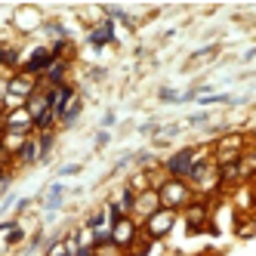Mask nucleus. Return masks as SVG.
<instances>
[{
    "label": "nucleus",
    "instance_id": "f257e3e1",
    "mask_svg": "<svg viewBox=\"0 0 256 256\" xmlns=\"http://www.w3.org/2000/svg\"><path fill=\"white\" fill-rule=\"evenodd\" d=\"M244 154H247V136L241 130H228L213 142V164L219 170L228 167V164L244 160Z\"/></svg>",
    "mask_w": 256,
    "mask_h": 256
},
{
    "label": "nucleus",
    "instance_id": "f03ea898",
    "mask_svg": "<svg viewBox=\"0 0 256 256\" xmlns=\"http://www.w3.org/2000/svg\"><path fill=\"white\" fill-rule=\"evenodd\" d=\"M158 198H160V207H164V210L182 213L198 194L192 192V186H188L186 179H167V182H164V186L158 188Z\"/></svg>",
    "mask_w": 256,
    "mask_h": 256
},
{
    "label": "nucleus",
    "instance_id": "7ed1b4c3",
    "mask_svg": "<svg viewBox=\"0 0 256 256\" xmlns=\"http://www.w3.org/2000/svg\"><path fill=\"white\" fill-rule=\"evenodd\" d=\"M176 222H179V213L160 207L154 216H148V219H145V222H139V226H142V234L152 238V241L158 244V241H164V238H167V234L176 228Z\"/></svg>",
    "mask_w": 256,
    "mask_h": 256
},
{
    "label": "nucleus",
    "instance_id": "20e7f679",
    "mask_svg": "<svg viewBox=\"0 0 256 256\" xmlns=\"http://www.w3.org/2000/svg\"><path fill=\"white\" fill-rule=\"evenodd\" d=\"M0 133H19V136H34V118L28 108H16V112L0 114Z\"/></svg>",
    "mask_w": 256,
    "mask_h": 256
},
{
    "label": "nucleus",
    "instance_id": "39448f33",
    "mask_svg": "<svg viewBox=\"0 0 256 256\" xmlns=\"http://www.w3.org/2000/svg\"><path fill=\"white\" fill-rule=\"evenodd\" d=\"M108 234H112V244H118L120 250L130 253V250H133V244L139 241V234H142V226L136 222L133 216H126V219H120L118 226L108 228Z\"/></svg>",
    "mask_w": 256,
    "mask_h": 256
},
{
    "label": "nucleus",
    "instance_id": "423d86ee",
    "mask_svg": "<svg viewBox=\"0 0 256 256\" xmlns=\"http://www.w3.org/2000/svg\"><path fill=\"white\" fill-rule=\"evenodd\" d=\"M52 62H56V59H52V50L50 46H34L31 52H28V56H25V62H22V74H28V78H44L46 74V71H50V65Z\"/></svg>",
    "mask_w": 256,
    "mask_h": 256
},
{
    "label": "nucleus",
    "instance_id": "0eeeda50",
    "mask_svg": "<svg viewBox=\"0 0 256 256\" xmlns=\"http://www.w3.org/2000/svg\"><path fill=\"white\" fill-rule=\"evenodd\" d=\"M210 210H213V200L210 198H194L192 204L179 213V219H186V222L192 226V232H200L210 222Z\"/></svg>",
    "mask_w": 256,
    "mask_h": 256
},
{
    "label": "nucleus",
    "instance_id": "6e6552de",
    "mask_svg": "<svg viewBox=\"0 0 256 256\" xmlns=\"http://www.w3.org/2000/svg\"><path fill=\"white\" fill-rule=\"evenodd\" d=\"M86 40H90V46H96V50H102V46H108V44H114V40H118V22H112V19L96 22L93 28L86 31Z\"/></svg>",
    "mask_w": 256,
    "mask_h": 256
},
{
    "label": "nucleus",
    "instance_id": "1a4fd4ad",
    "mask_svg": "<svg viewBox=\"0 0 256 256\" xmlns=\"http://www.w3.org/2000/svg\"><path fill=\"white\" fill-rule=\"evenodd\" d=\"M38 86H40L38 78H28V74H22V71H16V74L6 78V96H16V99L28 102V96H31Z\"/></svg>",
    "mask_w": 256,
    "mask_h": 256
},
{
    "label": "nucleus",
    "instance_id": "9d476101",
    "mask_svg": "<svg viewBox=\"0 0 256 256\" xmlns=\"http://www.w3.org/2000/svg\"><path fill=\"white\" fill-rule=\"evenodd\" d=\"M158 210H160V198H158V192H154V188L136 194V207H133V219H136V222H145V219L154 216Z\"/></svg>",
    "mask_w": 256,
    "mask_h": 256
},
{
    "label": "nucleus",
    "instance_id": "9b49d317",
    "mask_svg": "<svg viewBox=\"0 0 256 256\" xmlns=\"http://www.w3.org/2000/svg\"><path fill=\"white\" fill-rule=\"evenodd\" d=\"M46 93H50V108H52V114L59 118V114L65 112V105H68L71 99L78 96V90L71 86V84H62V86H52V90H46Z\"/></svg>",
    "mask_w": 256,
    "mask_h": 256
},
{
    "label": "nucleus",
    "instance_id": "f8f14e48",
    "mask_svg": "<svg viewBox=\"0 0 256 256\" xmlns=\"http://www.w3.org/2000/svg\"><path fill=\"white\" fill-rule=\"evenodd\" d=\"M22 62H25V52L16 46V44H0V68L4 71H19L22 68Z\"/></svg>",
    "mask_w": 256,
    "mask_h": 256
},
{
    "label": "nucleus",
    "instance_id": "ddd939ff",
    "mask_svg": "<svg viewBox=\"0 0 256 256\" xmlns=\"http://www.w3.org/2000/svg\"><path fill=\"white\" fill-rule=\"evenodd\" d=\"M40 158H38V142H34V136H28L25 139V145L19 152H16V158H12V167H34Z\"/></svg>",
    "mask_w": 256,
    "mask_h": 256
},
{
    "label": "nucleus",
    "instance_id": "4468645a",
    "mask_svg": "<svg viewBox=\"0 0 256 256\" xmlns=\"http://www.w3.org/2000/svg\"><path fill=\"white\" fill-rule=\"evenodd\" d=\"M25 108H28V114H31L34 120H38V118H40L44 112H50V93H46L44 86H38V90H34V93L28 96Z\"/></svg>",
    "mask_w": 256,
    "mask_h": 256
},
{
    "label": "nucleus",
    "instance_id": "2eb2a0df",
    "mask_svg": "<svg viewBox=\"0 0 256 256\" xmlns=\"http://www.w3.org/2000/svg\"><path fill=\"white\" fill-rule=\"evenodd\" d=\"M80 112H84V99H80V93H78L74 99L65 105V112L59 114V126H62V130H65V126H74V120L80 118Z\"/></svg>",
    "mask_w": 256,
    "mask_h": 256
},
{
    "label": "nucleus",
    "instance_id": "dca6fc26",
    "mask_svg": "<svg viewBox=\"0 0 256 256\" xmlns=\"http://www.w3.org/2000/svg\"><path fill=\"white\" fill-rule=\"evenodd\" d=\"M34 142H38V164H46L52 158V148H56V133H34Z\"/></svg>",
    "mask_w": 256,
    "mask_h": 256
},
{
    "label": "nucleus",
    "instance_id": "f3484780",
    "mask_svg": "<svg viewBox=\"0 0 256 256\" xmlns=\"http://www.w3.org/2000/svg\"><path fill=\"white\" fill-rule=\"evenodd\" d=\"M28 136H19V133H0V148H4L6 158H16V152L25 145Z\"/></svg>",
    "mask_w": 256,
    "mask_h": 256
},
{
    "label": "nucleus",
    "instance_id": "a211bd4d",
    "mask_svg": "<svg viewBox=\"0 0 256 256\" xmlns=\"http://www.w3.org/2000/svg\"><path fill=\"white\" fill-rule=\"evenodd\" d=\"M84 226L90 228V232H108V213H105V207H99V210H93L86 219H84Z\"/></svg>",
    "mask_w": 256,
    "mask_h": 256
},
{
    "label": "nucleus",
    "instance_id": "6ab92c4d",
    "mask_svg": "<svg viewBox=\"0 0 256 256\" xmlns=\"http://www.w3.org/2000/svg\"><path fill=\"white\" fill-rule=\"evenodd\" d=\"M114 204L120 207V213L124 216H133V207H136V192H130V188H120L118 194H114Z\"/></svg>",
    "mask_w": 256,
    "mask_h": 256
},
{
    "label": "nucleus",
    "instance_id": "aec40b11",
    "mask_svg": "<svg viewBox=\"0 0 256 256\" xmlns=\"http://www.w3.org/2000/svg\"><path fill=\"white\" fill-rule=\"evenodd\" d=\"M44 31H46V38H52V44H59V40H71V31L62 25V22H44Z\"/></svg>",
    "mask_w": 256,
    "mask_h": 256
},
{
    "label": "nucleus",
    "instance_id": "412c9836",
    "mask_svg": "<svg viewBox=\"0 0 256 256\" xmlns=\"http://www.w3.org/2000/svg\"><path fill=\"white\" fill-rule=\"evenodd\" d=\"M124 186L130 188V192H136V194H142V192H148V188H152V186H148V173H145V170H136L130 179L124 182Z\"/></svg>",
    "mask_w": 256,
    "mask_h": 256
},
{
    "label": "nucleus",
    "instance_id": "4be33fe9",
    "mask_svg": "<svg viewBox=\"0 0 256 256\" xmlns=\"http://www.w3.org/2000/svg\"><path fill=\"white\" fill-rule=\"evenodd\" d=\"M62 198H65V188L59 186V182H56V186H50V192H46V210L56 213L62 207Z\"/></svg>",
    "mask_w": 256,
    "mask_h": 256
},
{
    "label": "nucleus",
    "instance_id": "5701e85b",
    "mask_svg": "<svg viewBox=\"0 0 256 256\" xmlns=\"http://www.w3.org/2000/svg\"><path fill=\"white\" fill-rule=\"evenodd\" d=\"M71 234H74V241H78V247H93L96 244V232H90L84 222L74 228V232H71Z\"/></svg>",
    "mask_w": 256,
    "mask_h": 256
},
{
    "label": "nucleus",
    "instance_id": "b1692460",
    "mask_svg": "<svg viewBox=\"0 0 256 256\" xmlns=\"http://www.w3.org/2000/svg\"><path fill=\"white\" fill-rule=\"evenodd\" d=\"M152 247H154V241H152V238H145V234H139V241L133 244L130 256H148V253H152Z\"/></svg>",
    "mask_w": 256,
    "mask_h": 256
},
{
    "label": "nucleus",
    "instance_id": "393cba45",
    "mask_svg": "<svg viewBox=\"0 0 256 256\" xmlns=\"http://www.w3.org/2000/svg\"><path fill=\"white\" fill-rule=\"evenodd\" d=\"M219 102H222V105L226 102H234V96H228V93H210V96H200L198 99V105H204V108L207 105H219Z\"/></svg>",
    "mask_w": 256,
    "mask_h": 256
},
{
    "label": "nucleus",
    "instance_id": "a878e982",
    "mask_svg": "<svg viewBox=\"0 0 256 256\" xmlns=\"http://www.w3.org/2000/svg\"><path fill=\"white\" fill-rule=\"evenodd\" d=\"M93 250H96V256H130L126 250H120V247H118V244H112V241L102 244V247H93Z\"/></svg>",
    "mask_w": 256,
    "mask_h": 256
},
{
    "label": "nucleus",
    "instance_id": "bb28decb",
    "mask_svg": "<svg viewBox=\"0 0 256 256\" xmlns=\"http://www.w3.org/2000/svg\"><path fill=\"white\" fill-rule=\"evenodd\" d=\"M22 241H25V228L16 226V228L6 232V241H4V244H6V247H16V244H22Z\"/></svg>",
    "mask_w": 256,
    "mask_h": 256
},
{
    "label": "nucleus",
    "instance_id": "cd10ccee",
    "mask_svg": "<svg viewBox=\"0 0 256 256\" xmlns=\"http://www.w3.org/2000/svg\"><path fill=\"white\" fill-rule=\"evenodd\" d=\"M158 96H160V102H179L182 99V93H176V90H170V86L158 90Z\"/></svg>",
    "mask_w": 256,
    "mask_h": 256
},
{
    "label": "nucleus",
    "instance_id": "c85d7f7f",
    "mask_svg": "<svg viewBox=\"0 0 256 256\" xmlns=\"http://www.w3.org/2000/svg\"><path fill=\"white\" fill-rule=\"evenodd\" d=\"M216 50H219V46H204V50H198V52H194L192 59H194V62H198V59H210V56H213Z\"/></svg>",
    "mask_w": 256,
    "mask_h": 256
},
{
    "label": "nucleus",
    "instance_id": "c756f323",
    "mask_svg": "<svg viewBox=\"0 0 256 256\" xmlns=\"http://www.w3.org/2000/svg\"><path fill=\"white\" fill-rule=\"evenodd\" d=\"M78 173H80V164H65L59 170V176H78Z\"/></svg>",
    "mask_w": 256,
    "mask_h": 256
},
{
    "label": "nucleus",
    "instance_id": "7c9ffc66",
    "mask_svg": "<svg viewBox=\"0 0 256 256\" xmlns=\"http://www.w3.org/2000/svg\"><path fill=\"white\" fill-rule=\"evenodd\" d=\"M68 256H96V250L93 247H78V250H71Z\"/></svg>",
    "mask_w": 256,
    "mask_h": 256
},
{
    "label": "nucleus",
    "instance_id": "2f4dec72",
    "mask_svg": "<svg viewBox=\"0 0 256 256\" xmlns=\"http://www.w3.org/2000/svg\"><path fill=\"white\" fill-rule=\"evenodd\" d=\"M96 145H99V148H102V145H108V130H102V133L96 136Z\"/></svg>",
    "mask_w": 256,
    "mask_h": 256
},
{
    "label": "nucleus",
    "instance_id": "473e14b6",
    "mask_svg": "<svg viewBox=\"0 0 256 256\" xmlns=\"http://www.w3.org/2000/svg\"><path fill=\"white\" fill-rule=\"evenodd\" d=\"M102 126H105V130H108V126H114V114H112V112L102 118Z\"/></svg>",
    "mask_w": 256,
    "mask_h": 256
},
{
    "label": "nucleus",
    "instance_id": "72a5a7b5",
    "mask_svg": "<svg viewBox=\"0 0 256 256\" xmlns=\"http://www.w3.org/2000/svg\"><path fill=\"white\" fill-rule=\"evenodd\" d=\"M188 124H194V126L198 124H207V114H194V118H188Z\"/></svg>",
    "mask_w": 256,
    "mask_h": 256
},
{
    "label": "nucleus",
    "instance_id": "f704fd0d",
    "mask_svg": "<svg viewBox=\"0 0 256 256\" xmlns=\"http://www.w3.org/2000/svg\"><path fill=\"white\" fill-rule=\"evenodd\" d=\"M28 207H31V200H28V198H22L19 204H16V210H19V213H22V210H28Z\"/></svg>",
    "mask_w": 256,
    "mask_h": 256
},
{
    "label": "nucleus",
    "instance_id": "c9c22d12",
    "mask_svg": "<svg viewBox=\"0 0 256 256\" xmlns=\"http://www.w3.org/2000/svg\"><path fill=\"white\" fill-rule=\"evenodd\" d=\"M4 96H6V78L0 74V102H4Z\"/></svg>",
    "mask_w": 256,
    "mask_h": 256
},
{
    "label": "nucleus",
    "instance_id": "e433bc0d",
    "mask_svg": "<svg viewBox=\"0 0 256 256\" xmlns=\"http://www.w3.org/2000/svg\"><path fill=\"white\" fill-rule=\"evenodd\" d=\"M244 59H247V62H250V59H256V46H253V50H247V52H244Z\"/></svg>",
    "mask_w": 256,
    "mask_h": 256
}]
</instances>
